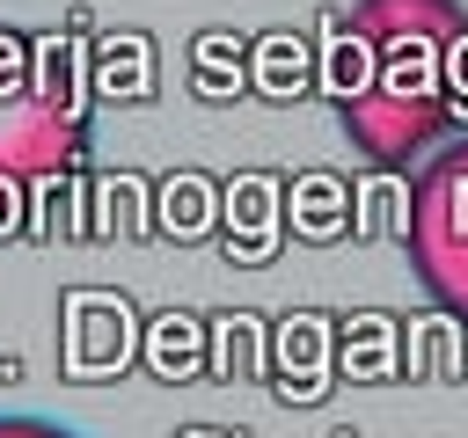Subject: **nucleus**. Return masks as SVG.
Wrapping results in <instances>:
<instances>
[{"label":"nucleus","instance_id":"obj_1","mask_svg":"<svg viewBox=\"0 0 468 438\" xmlns=\"http://www.w3.org/2000/svg\"><path fill=\"white\" fill-rule=\"evenodd\" d=\"M329 102L366 168H417L468 102L461 0H351L329 36Z\"/></svg>","mask_w":468,"mask_h":438},{"label":"nucleus","instance_id":"obj_2","mask_svg":"<svg viewBox=\"0 0 468 438\" xmlns=\"http://www.w3.org/2000/svg\"><path fill=\"white\" fill-rule=\"evenodd\" d=\"M95 139V80L80 29L0 22V197L73 175Z\"/></svg>","mask_w":468,"mask_h":438},{"label":"nucleus","instance_id":"obj_3","mask_svg":"<svg viewBox=\"0 0 468 438\" xmlns=\"http://www.w3.org/2000/svg\"><path fill=\"white\" fill-rule=\"evenodd\" d=\"M402 256L424 299L453 321H468V131L431 146L410 168L402 197Z\"/></svg>","mask_w":468,"mask_h":438},{"label":"nucleus","instance_id":"obj_4","mask_svg":"<svg viewBox=\"0 0 468 438\" xmlns=\"http://www.w3.org/2000/svg\"><path fill=\"white\" fill-rule=\"evenodd\" d=\"M0 438H73V431L44 423V416H0Z\"/></svg>","mask_w":468,"mask_h":438}]
</instances>
